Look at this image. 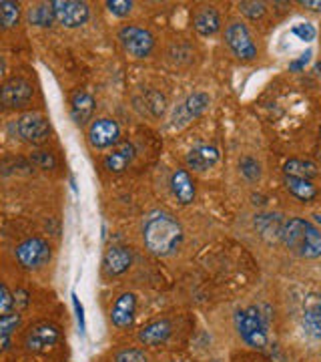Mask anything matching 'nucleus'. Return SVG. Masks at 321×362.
Wrapping results in <instances>:
<instances>
[{
  "instance_id": "1",
  "label": "nucleus",
  "mask_w": 321,
  "mask_h": 362,
  "mask_svg": "<svg viewBox=\"0 0 321 362\" xmlns=\"http://www.w3.org/2000/svg\"><path fill=\"white\" fill-rule=\"evenodd\" d=\"M143 240L155 256H171L183 240V228L167 211H155L145 221Z\"/></svg>"
},
{
  "instance_id": "2",
  "label": "nucleus",
  "mask_w": 321,
  "mask_h": 362,
  "mask_svg": "<svg viewBox=\"0 0 321 362\" xmlns=\"http://www.w3.org/2000/svg\"><path fill=\"white\" fill-rule=\"evenodd\" d=\"M281 240L299 258L315 259L321 256V232L303 218H293L285 221L281 230Z\"/></svg>"
},
{
  "instance_id": "3",
  "label": "nucleus",
  "mask_w": 321,
  "mask_h": 362,
  "mask_svg": "<svg viewBox=\"0 0 321 362\" xmlns=\"http://www.w3.org/2000/svg\"><path fill=\"white\" fill-rule=\"evenodd\" d=\"M235 326L239 337L253 349L267 346V324L257 308H245L235 314Z\"/></svg>"
},
{
  "instance_id": "4",
  "label": "nucleus",
  "mask_w": 321,
  "mask_h": 362,
  "mask_svg": "<svg viewBox=\"0 0 321 362\" xmlns=\"http://www.w3.org/2000/svg\"><path fill=\"white\" fill-rule=\"evenodd\" d=\"M119 40L123 45V49L135 57V59H145L149 57L155 47V37L147 30V28H141V26L128 25L125 28L119 30Z\"/></svg>"
},
{
  "instance_id": "5",
  "label": "nucleus",
  "mask_w": 321,
  "mask_h": 362,
  "mask_svg": "<svg viewBox=\"0 0 321 362\" xmlns=\"http://www.w3.org/2000/svg\"><path fill=\"white\" fill-rule=\"evenodd\" d=\"M52 4V13L54 21L61 23L66 28H78V26L87 25L90 18V11L87 2H77V0H54Z\"/></svg>"
},
{
  "instance_id": "6",
  "label": "nucleus",
  "mask_w": 321,
  "mask_h": 362,
  "mask_svg": "<svg viewBox=\"0 0 321 362\" xmlns=\"http://www.w3.org/2000/svg\"><path fill=\"white\" fill-rule=\"evenodd\" d=\"M51 246L40 238H28L16 246V258L28 270H39L47 262H51Z\"/></svg>"
},
{
  "instance_id": "7",
  "label": "nucleus",
  "mask_w": 321,
  "mask_h": 362,
  "mask_svg": "<svg viewBox=\"0 0 321 362\" xmlns=\"http://www.w3.org/2000/svg\"><path fill=\"white\" fill-rule=\"evenodd\" d=\"M16 127H18L20 137L26 143H32V145H40V143H44L51 137V123H49V119L44 115H40V113H35V111L18 117Z\"/></svg>"
},
{
  "instance_id": "8",
  "label": "nucleus",
  "mask_w": 321,
  "mask_h": 362,
  "mask_svg": "<svg viewBox=\"0 0 321 362\" xmlns=\"http://www.w3.org/2000/svg\"><path fill=\"white\" fill-rule=\"evenodd\" d=\"M225 40L233 54L241 61H251L257 57V45L251 39V33L243 23H231L225 30Z\"/></svg>"
},
{
  "instance_id": "9",
  "label": "nucleus",
  "mask_w": 321,
  "mask_h": 362,
  "mask_svg": "<svg viewBox=\"0 0 321 362\" xmlns=\"http://www.w3.org/2000/svg\"><path fill=\"white\" fill-rule=\"evenodd\" d=\"M32 95H35V89L26 78L14 77L0 87V105L8 109H18L30 103Z\"/></svg>"
},
{
  "instance_id": "10",
  "label": "nucleus",
  "mask_w": 321,
  "mask_h": 362,
  "mask_svg": "<svg viewBox=\"0 0 321 362\" xmlns=\"http://www.w3.org/2000/svg\"><path fill=\"white\" fill-rule=\"evenodd\" d=\"M59 340H61V330L54 324L40 322L28 330L25 346L30 352H44V350L52 349Z\"/></svg>"
},
{
  "instance_id": "11",
  "label": "nucleus",
  "mask_w": 321,
  "mask_h": 362,
  "mask_svg": "<svg viewBox=\"0 0 321 362\" xmlns=\"http://www.w3.org/2000/svg\"><path fill=\"white\" fill-rule=\"evenodd\" d=\"M207 107H209V97H207L205 93H193V95H189L175 109V113H173V127H177V129L185 127L187 123H191L193 119L203 115Z\"/></svg>"
},
{
  "instance_id": "12",
  "label": "nucleus",
  "mask_w": 321,
  "mask_h": 362,
  "mask_svg": "<svg viewBox=\"0 0 321 362\" xmlns=\"http://www.w3.org/2000/svg\"><path fill=\"white\" fill-rule=\"evenodd\" d=\"M121 129L113 119H97L89 127V141L97 149H107L119 143Z\"/></svg>"
},
{
  "instance_id": "13",
  "label": "nucleus",
  "mask_w": 321,
  "mask_h": 362,
  "mask_svg": "<svg viewBox=\"0 0 321 362\" xmlns=\"http://www.w3.org/2000/svg\"><path fill=\"white\" fill-rule=\"evenodd\" d=\"M133 264V254L125 246H111L107 250L103 259V268L107 276H121L131 268Z\"/></svg>"
},
{
  "instance_id": "14",
  "label": "nucleus",
  "mask_w": 321,
  "mask_h": 362,
  "mask_svg": "<svg viewBox=\"0 0 321 362\" xmlns=\"http://www.w3.org/2000/svg\"><path fill=\"white\" fill-rule=\"evenodd\" d=\"M135 310H137V296L125 292L116 298L115 306L111 310V320L116 328H128L135 320Z\"/></svg>"
},
{
  "instance_id": "15",
  "label": "nucleus",
  "mask_w": 321,
  "mask_h": 362,
  "mask_svg": "<svg viewBox=\"0 0 321 362\" xmlns=\"http://www.w3.org/2000/svg\"><path fill=\"white\" fill-rule=\"evenodd\" d=\"M219 161V151L213 145H197L187 156V165L195 171H207Z\"/></svg>"
},
{
  "instance_id": "16",
  "label": "nucleus",
  "mask_w": 321,
  "mask_h": 362,
  "mask_svg": "<svg viewBox=\"0 0 321 362\" xmlns=\"http://www.w3.org/2000/svg\"><path fill=\"white\" fill-rule=\"evenodd\" d=\"M171 189H173V195L179 199L183 206L191 204L195 199V181L191 180V175L185 169H177L171 175Z\"/></svg>"
},
{
  "instance_id": "17",
  "label": "nucleus",
  "mask_w": 321,
  "mask_h": 362,
  "mask_svg": "<svg viewBox=\"0 0 321 362\" xmlns=\"http://www.w3.org/2000/svg\"><path fill=\"white\" fill-rule=\"evenodd\" d=\"M193 25L201 37H211L221 28V18H219V13L213 6H203L195 13Z\"/></svg>"
},
{
  "instance_id": "18",
  "label": "nucleus",
  "mask_w": 321,
  "mask_h": 362,
  "mask_svg": "<svg viewBox=\"0 0 321 362\" xmlns=\"http://www.w3.org/2000/svg\"><path fill=\"white\" fill-rule=\"evenodd\" d=\"M95 111V99L87 90H77L71 99V115L75 119L77 125H85L92 117Z\"/></svg>"
},
{
  "instance_id": "19",
  "label": "nucleus",
  "mask_w": 321,
  "mask_h": 362,
  "mask_svg": "<svg viewBox=\"0 0 321 362\" xmlns=\"http://www.w3.org/2000/svg\"><path fill=\"white\" fill-rule=\"evenodd\" d=\"M171 337V322L169 320H155V322L143 326L139 332V340L145 346H157Z\"/></svg>"
},
{
  "instance_id": "20",
  "label": "nucleus",
  "mask_w": 321,
  "mask_h": 362,
  "mask_svg": "<svg viewBox=\"0 0 321 362\" xmlns=\"http://www.w3.org/2000/svg\"><path fill=\"white\" fill-rule=\"evenodd\" d=\"M133 157H135L133 145L125 143L116 151H113V153H109V156L104 157V169H109L113 173H121V171H125L128 168V163L133 161Z\"/></svg>"
},
{
  "instance_id": "21",
  "label": "nucleus",
  "mask_w": 321,
  "mask_h": 362,
  "mask_svg": "<svg viewBox=\"0 0 321 362\" xmlns=\"http://www.w3.org/2000/svg\"><path fill=\"white\" fill-rule=\"evenodd\" d=\"M283 171L289 177H301V180L309 181H311V177L320 175V168L313 161H303V159H289V161H285Z\"/></svg>"
},
{
  "instance_id": "22",
  "label": "nucleus",
  "mask_w": 321,
  "mask_h": 362,
  "mask_svg": "<svg viewBox=\"0 0 321 362\" xmlns=\"http://www.w3.org/2000/svg\"><path fill=\"white\" fill-rule=\"evenodd\" d=\"M285 187H287L289 194L296 195L297 199H301V202H311L317 195L315 185L309 180H301V177H289V175H285Z\"/></svg>"
},
{
  "instance_id": "23",
  "label": "nucleus",
  "mask_w": 321,
  "mask_h": 362,
  "mask_svg": "<svg viewBox=\"0 0 321 362\" xmlns=\"http://www.w3.org/2000/svg\"><path fill=\"white\" fill-rule=\"evenodd\" d=\"M303 324L309 334L321 338V298H311L303 310Z\"/></svg>"
},
{
  "instance_id": "24",
  "label": "nucleus",
  "mask_w": 321,
  "mask_h": 362,
  "mask_svg": "<svg viewBox=\"0 0 321 362\" xmlns=\"http://www.w3.org/2000/svg\"><path fill=\"white\" fill-rule=\"evenodd\" d=\"M20 326V314H8V316H0V350H6L11 346V338L13 332Z\"/></svg>"
},
{
  "instance_id": "25",
  "label": "nucleus",
  "mask_w": 321,
  "mask_h": 362,
  "mask_svg": "<svg viewBox=\"0 0 321 362\" xmlns=\"http://www.w3.org/2000/svg\"><path fill=\"white\" fill-rule=\"evenodd\" d=\"M20 18V4L11 0H0V28H13Z\"/></svg>"
},
{
  "instance_id": "26",
  "label": "nucleus",
  "mask_w": 321,
  "mask_h": 362,
  "mask_svg": "<svg viewBox=\"0 0 321 362\" xmlns=\"http://www.w3.org/2000/svg\"><path fill=\"white\" fill-rule=\"evenodd\" d=\"M28 23L37 26H52L54 23V13L52 4H37L28 11Z\"/></svg>"
},
{
  "instance_id": "27",
  "label": "nucleus",
  "mask_w": 321,
  "mask_h": 362,
  "mask_svg": "<svg viewBox=\"0 0 321 362\" xmlns=\"http://www.w3.org/2000/svg\"><path fill=\"white\" fill-rule=\"evenodd\" d=\"M255 226L259 228V232L263 235L267 233H275L277 238H281V230H283V221L281 216H275V214H267V216H257Z\"/></svg>"
},
{
  "instance_id": "28",
  "label": "nucleus",
  "mask_w": 321,
  "mask_h": 362,
  "mask_svg": "<svg viewBox=\"0 0 321 362\" xmlns=\"http://www.w3.org/2000/svg\"><path fill=\"white\" fill-rule=\"evenodd\" d=\"M239 169H241V175L245 180L259 181V177H261V165L257 163L253 157H243L239 161Z\"/></svg>"
},
{
  "instance_id": "29",
  "label": "nucleus",
  "mask_w": 321,
  "mask_h": 362,
  "mask_svg": "<svg viewBox=\"0 0 321 362\" xmlns=\"http://www.w3.org/2000/svg\"><path fill=\"white\" fill-rule=\"evenodd\" d=\"M291 33L299 40H303V42H311L317 37V30H315V26L311 25V23H297V25L291 26Z\"/></svg>"
},
{
  "instance_id": "30",
  "label": "nucleus",
  "mask_w": 321,
  "mask_h": 362,
  "mask_svg": "<svg viewBox=\"0 0 321 362\" xmlns=\"http://www.w3.org/2000/svg\"><path fill=\"white\" fill-rule=\"evenodd\" d=\"M115 362H149V358L139 349H123L115 354Z\"/></svg>"
},
{
  "instance_id": "31",
  "label": "nucleus",
  "mask_w": 321,
  "mask_h": 362,
  "mask_svg": "<svg viewBox=\"0 0 321 362\" xmlns=\"http://www.w3.org/2000/svg\"><path fill=\"white\" fill-rule=\"evenodd\" d=\"M239 11L251 18V21H257L265 14V4L263 2H239Z\"/></svg>"
},
{
  "instance_id": "32",
  "label": "nucleus",
  "mask_w": 321,
  "mask_h": 362,
  "mask_svg": "<svg viewBox=\"0 0 321 362\" xmlns=\"http://www.w3.org/2000/svg\"><path fill=\"white\" fill-rule=\"evenodd\" d=\"M14 310L13 292L4 284H0V316H8Z\"/></svg>"
},
{
  "instance_id": "33",
  "label": "nucleus",
  "mask_w": 321,
  "mask_h": 362,
  "mask_svg": "<svg viewBox=\"0 0 321 362\" xmlns=\"http://www.w3.org/2000/svg\"><path fill=\"white\" fill-rule=\"evenodd\" d=\"M30 161H32V165H37L39 169H52L56 165V159L49 151H37V153H32Z\"/></svg>"
},
{
  "instance_id": "34",
  "label": "nucleus",
  "mask_w": 321,
  "mask_h": 362,
  "mask_svg": "<svg viewBox=\"0 0 321 362\" xmlns=\"http://www.w3.org/2000/svg\"><path fill=\"white\" fill-rule=\"evenodd\" d=\"M107 8L115 16H127L133 11V2H128V0H109Z\"/></svg>"
},
{
  "instance_id": "35",
  "label": "nucleus",
  "mask_w": 321,
  "mask_h": 362,
  "mask_svg": "<svg viewBox=\"0 0 321 362\" xmlns=\"http://www.w3.org/2000/svg\"><path fill=\"white\" fill-rule=\"evenodd\" d=\"M73 306H75V312H77V322H78V330H80V334H85V330H87V324H85V308H83V304H80V300H78L77 294H73Z\"/></svg>"
},
{
  "instance_id": "36",
  "label": "nucleus",
  "mask_w": 321,
  "mask_h": 362,
  "mask_svg": "<svg viewBox=\"0 0 321 362\" xmlns=\"http://www.w3.org/2000/svg\"><path fill=\"white\" fill-rule=\"evenodd\" d=\"M309 61H311V51H308V52H303V54H299V59H297V61H291V63H289V69H291V71H301V69H303V66L308 65Z\"/></svg>"
},
{
  "instance_id": "37",
  "label": "nucleus",
  "mask_w": 321,
  "mask_h": 362,
  "mask_svg": "<svg viewBox=\"0 0 321 362\" xmlns=\"http://www.w3.org/2000/svg\"><path fill=\"white\" fill-rule=\"evenodd\" d=\"M299 4H301L303 8H309V11L321 13V2H320V0H301Z\"/></svg>"
},
{
  "instance_id": "38",
  "label": "nucleus",
  "mask_w": 321,
  "mask_h": 362,
  "mask_svg": "<svg viewBox=\"0 0 321 362\" xmlns=\"http://www.w3.org/2000/svg\"><path fill=\"white\" fill-rule=\"evenodd\" d=\"M4 69H6V65H4V59L0 57V77H2V73H4Z\"/></svg>"
},
{
  "instance_id": "39",
  "label": "nucleus",
  "mask_w": 321,
  "mask_h": 362,
  "mask_svg": "<svg viewBox=\"0 0 321 362\" xmlns=\"http://www.w3.org/2000/svg\"><path fill=\"white\" fill-rule=\"evenodd\" d=\"M320 133H321V131H320Z\"/></svg>"
}]
</instances>
